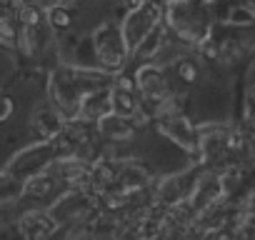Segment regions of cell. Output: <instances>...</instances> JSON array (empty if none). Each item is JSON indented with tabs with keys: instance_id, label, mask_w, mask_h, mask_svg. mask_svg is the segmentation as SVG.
Instances as JSON below:
<instances>
[{
	"instance_id": "cell-12",
	"label": "cell",
	"mask_w": 255,
	"mask_h": 240,
	"mask_svg": "<svg viewBox=\"0 0 255 240\" xmlns=\"http://www.w3.org/2000/svg\"><path fill=\"white\" fill-rule=\"evenodd\" d=\"M175 73L183 83H195L198 80V65L190 60V58H180L175 63Z\"/></svg>"
},
{
	"instance_id": "cell-7",
	"label": "cell",
	"mask_w": 255,
	"mask_h": 240,
	"mask_svg": "<svg viewBox=\"0 0 255 240\" xmlns=\"http://www.w3.org/2000/svg\"><path fill=\"white\" fill-rule=\"evenodd\" d=\"M55 220L45 213H28L20 223V233L30 240H40V238H48L55 233Z\"/></svg>"
},
{
	"instance_id": "cell-6",
	"label": "cell",
	"mask_w": 255,
	"mask_h": 240,
	"mask_svg": "<svg viewBox=\"0 0 255 240\" xmlns=\"http://www.w3.org/2000/svg\"><path fill=\"white\" fill-rule=\"evenodd\" d=\"M100 120V125H98V130H100V135L103 138H108V140H130L133 135H135V128L130 125V118H123V115H118V113H105L103 118H98Z\"/></svg>"
},
{
	"instance_id": "cell-3",
	"label": "cell",
	"mask_w": 255,
	"mask_h": 240,
	"mask_svg": "<svg viewBox=\"0 0 255 240\" xmlns=\"http://www.w3.org/2000/svg\"><path fill=\"white\" fill-rule=\"evenodd\" d=\"M170 25L188 40H205L208 38V23H205V13L195 5H190L188 0H175L168 10Z\"/></svg>"
},
{
	"instance_id": "cell-10",
	"label": "cell",
	"mask_w": 255,
	"mask_h": 240,
	"mask_svg": "<svg viewBox=\"0 0 255 240\" xmlns=\"http://www.w3.org/2000/svg\"><path fill=\"white\" fill-rule=\"evenodd\" d=\"M25 190H28L30 195H38V198H45V195H50V193L55 190V180H53L50 175H33V178L28 180V185H25Z\"/></svg>"
},
{
	"instance_id": "cell-13",
	"label": "cell",
	"mask_w": 255,
	"mask_h": 240,
	"mask_svg": "<svg viewBox=\"0 0 255 240\" xmlns=\"http://www.w3.org/2000/svg\"><path fill=\"white\" fill-rule=\"evenodd\" d=\"M228 20H230V25L248 28V25H253V23H255V13H253V10H248V8H233V10H230V15H228Z\"/></svg>"
},
{
	"instance_id": "cell-2",
	"label": "cell",
	"mask_w": 255,
	"mask_h": 240,
	"mask_svg": "<svg viewBox=\"0 0 255 240\" xmlns=\"http://www.w3.org/2000/svg\"><path fill=\"white\" fill-rule=\"evenodd\" d=\"M128 53L130 50L123 38V30L115 23H103L95 30V55L105 68H123Z\"/></svg>"
},
{
	"instance_id": "cell-15",
	"label": "cell",
	"mask_w": 255,
	"mask_h": 240,
	"mask_svg": "<svg viewBox=\"0 0 255 240\" xmlns=\"http://www.w3.org/2000/svg\"><path fill=\"white\" fill-rule=\"evenodd\" d=\"M10 113H13V100H10V98H0V123H3V120H8Z\"/></svg>"
},
{
	"instance_id": "cell-4",
	"label": "cell",
	"mask_w": 255,
	"mask_h": 240,
	"mask_svg": "<svg viewBox=\"0 0 255 240\" xmlns=\"http://www.w3.org/2000/svg\"><path fill=\"white\" fill-rule=\"evenodd\" d=\"M53 98H55V108L58 115L65 120H73L75 115H80V103H83V93H80V83L78 75L73 70H60L53 75Z\"/></svg>"
},
{
	"instance_id": "cell-8",
	"label": "cell",
	"mask_w": 255,
	"mask_h": 240,
	"mask_svg": "<svg viewBox=\"0 0 255 240\" xmlns=\"http://www.w3.org/2000/svg\"><path fill=\"white\" fill-rule=\"evenodd\" d=\"M138 100H135V93L130 90H123V88H115L110 90V110L123 115V118H135L138 115Z\"/></svg>"
},
{
	"instance_id": "cell-5",
	"label": "cell",
	"mask_w": 255,
	"mask_h": 240,
	"mask_svg": "<svg viewBox=\"0 0 255 240\" xmlns=\"http://www.w3.org/2000/svg\"><path fill=\"white\" fill-rule=\"evenodd\" d=\"M138 88H140V98H143V108H148L150 113H158L160 105L168 100L170 90H168V80L165 75L155 68V65H143L138 70Z\"/></svg>"
},
{
	"instance_id": "cell-11",
	"label": "cell",
	"mask_w": 255,
	"mask_h": 240,
	"mask_svg": "<svg viewBox=\"0 0 255 240\" xmlns=\"http://www.w3.org/2000/svg\"><path fill=\"white\" fill-rule=\"evenodd\" d=\"M48 20H50V25H53L55 30H65V28H70V23H73V13H70L65 5H50V8H48Z\"/></svg>"
},
{
	"instance_id": "cell-14",
	"label": "cell",
	"mask_w": 255,
	"mask_h": 240,
	"mask_svg": "<svg viewBox=\"0 0 255 240\" xmlns=\"http://www.w3.org/2000/svg\"><path fill=\"white\" fill-rule=\"evenodd\" d=\"M18 15H20V20L25 25H38L40 23V8L38 5H20Z\"/></svg>"
},
{
	"instance_id": "cell-16",
	"label": "cell",
	"mask_w": 255,
	"mask_h": 240,
	"mask_svg": "<svg viewBox=\"0 0 255 240\" xmlns=\"http://www.w3.org/2000/svg\"><path fill=\"white\" fill-rule=\"evenodd\" d=\"M115 88H123V90L135 93V83H133V78H128V75H120V78H118V83H115Z\"/></svg>"
},
{
	"instance_id": "cell-1",
	"label": "cell",
	"mask_w": 255,
	"mask_h": 240,
	"mask_svg": "<svg viewBox=\"0 0 255 240\" xmlns=\"http://www.w3.org/2000/svg\"><path fill=\"white\" fill-rule=\"evenodd\" d=\"M163 15V3L160 0H140V3L130 10L123 30V38L128 43V50H138L143 40L150 35V30L158 28V20Z\"/></svg>"
},
{
	"instance_id": "cell-9",
	"label": "cell",
	"mask_w": 255,
	"mask_h": 240,
	"mask_svg": "<svg viewBox=\"0 0 255 240\" xmlns=\"http://www.w3.org/2000/svg\"><path fill=\"white\" fill-rule=\"evenodd\" d=\"M35 120H38V133L45 138V140H50L53 135H58L60 130H63V123H60V115H53V113H40V115H35Z\"/></svg>"
}]
</instances>
